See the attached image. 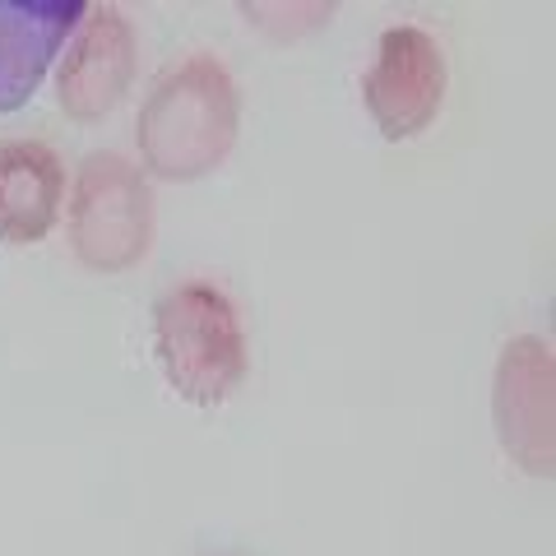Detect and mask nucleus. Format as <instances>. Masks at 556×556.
I'll list each match as a JSON object with an SVG mask.
<instances>
[{
  "mask_svg": "<svg viewBox=\"0 0 556 556\" xmlns=\"http://www.w3.org/2000/svg\"><path fill=\"white\" fill-rule=\"evenodd\" d=\"M159 208L153 186L121 153H93L84 159L70 195V247L75 260L93 274H126L153 247Z\"/></svg>",
  "mask_w": 556,
  "mask_h": 556,
  "instance_id": "nucleus-3",
  "label": "nucleus"
},
{
  "mask_svg": "<svg viewBox=\"0 0 556 556\" xmlns=\"http://www.w3.org/2000/svg\"><path fill=\"white\" fill-rule=\"evenodd\" d=\"M139 70V42L130 20L116 5H89L75 24L61 70H56V102L75 126L112 116L116 102L126 98L130 79Z\"/></svg>",
  "mask_w": 556,
  "mask_h": 556,
  "instance_id": "nucleus-6",
  "label": "nucleus"
},
{
  "mask_svg": "<svg viewBox=\"0 0 556 556\" xmlns=\"http://www.w3.org/2000/svg\"><path fill=\"white\" fill-rule=\"evenodd\" d=\"M84 10V0H0V112H20L38 93Z\"/></svg>",
  "mask_w": 556,
  "mask_h": 556,
  "instance_id": "nucleus-7",
  "label": "nucleus"
},
{
  "mask_svg": "<svg viewBox=\"0 0 556 556\" xmlns=\"http://www.w3.org/2000/svg\"><path fill=\"white\" fill-rule=\"evenodd\" d=\"M241 98L218 56H186L153 84L139 108V159L163 181H195L232 153Z\"/></svg>",
  "mask_w": 556,
  "mask_h": 556,
  "instance_id": "nucleus-1",
  "label": "nucleus"
},
{
  "mask_svg": "<svg viewBox=\"0 0 556 556\" xmlns=\"http://www.w3.org/2000/svg\"><path fill=\"white\" fill-rule=\"evenodd\" d=\"M153 353L186 404L218 408L247 380L251 353L232 298L204 278L167 288L153 306Z\"/></svg>",
  "mask_w": 556,
  "mask_h": 556,
  "instance_id": "nucleus-2",
  "label": "nucleus"
},
{
  "mask_svg": "<svg viewBox=\"0 0 556 556\" xmlns=\"http://www.w3.org/2000/svg\"><path fill=\"white\" fill-rule=\"evenodd\" d=\"M65 200V167L42 139H5L0 144V241L38 247L51 237Z\"/></svg>",
  "mask_w": 556,
  "mask_h": 556,
  "instance_id": "nucleus-8",
  "label": "nucleus"
},
{
  "mask_svg": "<svg viewBox=\"0 0 556 556\" xmlns=\"http://www.w3.org/2000/svg\"><path fill=\"white\" fill-rule=\"evenodd\" d=\"M492 417L501 450L533 478H552L556 459V367L552 343L538 334H519L501 348Z\"/></svg>",
  "mask_w": 556,
  "mask_h": 556,
  "instance_id": "nucleus-5",
  "label": "nucleus"
},
{
  "mask_svg": "<svg viewBox=\"0 0 556 556\" xmlns=\"http://www.w3.org/2000/svg\"><path fill=\"white\" fill-rule=\"evenodd\" d=\"M445 79L450 75L441 42L417 24H394L380 33L376 61L362 75V102H367L376 130L390 144H404V139H417L441 116Z\"/></svg>",
  "mask_w": 556,
  "mask_h": 556,
  "instance_id": "nucleus-4",
  "label": "nucleus"
}]
</instances>
